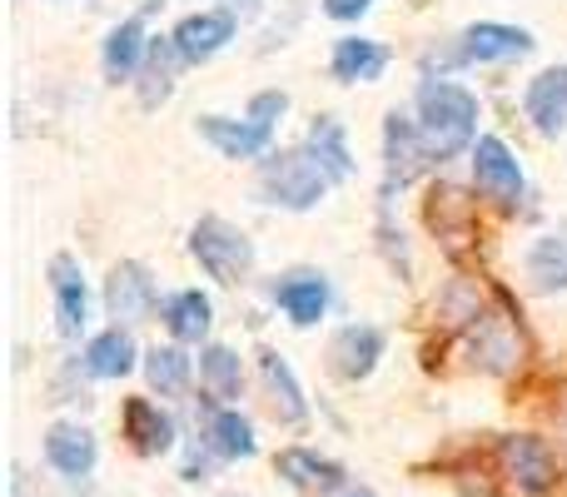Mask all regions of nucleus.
Segmentation results:
<instances>
[{"label":"nucleus","mask_w":567,"mask_h":497,"mask_svg":"<svg viewBox=\"0 0 567 497\" xmlns=\"http://www.w3.org/2000/svg\"><path fill=\"white\" fill-rule=\"evenodd\" d=\"M413 110H419L413 120H419L423 149L439 165L478 145V100H473V90L453 85V80H423Z\"/></svg>","instance_id":"nucleus-1"},{"label":"nucleus","mask_w":567,"mask_h":497,"mask_svg":"<svg viewBox=\"0 0 567 497\" xmlns=\"http://www.w3.org/2000/svg\"><path fill=\"white\" fill-rule=\"evenodd\" d=\"M323 189H329V175H323V165L309 149H269L265 165H259V195H265V205L303 215V209H313L323 199Z\"/></svg>","instance_id":"nucleus-2"},{"label":"nucleus","mask_w":567,"mask_h":497,"mask_svg":"<svg viewBox=\"0 0 567 497\" xmlns=\"http://www.w3.org/2000/svg\"><path fill=\"white\" fill-rule=\"evenodd\" d=\"M189 253L215 283H245L255 273V239L219 215H205L189 229Z\"/></svg>","instance_id":"nucleus-3"},{"label":"nucleus","mask_w":567,"mask_h":497,"mask_svg":"<svg viewBox=\"0 0 567 497\" xmlns=\"http://www.w3.org/2000/svg\"><path fill=\"white\" fill-rule=\"evenodd\" d=\"M155 309H159V289L150 279V269L135 259H120L105 279V313L120 329H135V323L155 319Z\"/></svg>","instance_id":"nucleus-4"},{"label":"nucleus","mask_w":567,"mask_h":497,"mask_svg":"<svg viewBox=\"0 0 567 497\" xmlns=\"http://www.w3.org/2000/svg\"><path fill=\"white\" fill-rule=\"evenodd\" d=\"M473 185L503 209H513L523 199V165L498 135H483L473 145Z\"/></svg>","instance_id":"nucleus-5"},{"label":"nucleus","mask_w":567,"mask_h":497,"mask_svg":"<svg viewBox=\"0 0 567 497\" xmlns=\"http://www.w3.org/2000/svg\"><path fill=\"white\" fill-rule=\"evenodd\" d=\"M423 165H429V149H423L419 120H409L403 110H389V120H383V175H389V195L409 185Z\"/></svg>","instance_id":"nucleus-6"},{"label":"nucleus","mask_w":567,"mask_h":497,"mask_svg":"<svg viewBox=\"0 0 567 497\" xmlns=\"http://www.w3.org/2000/svg\"><path fill=\"white\" fill-rule=\"evenodd\" d=\"M503 468H508V478L528 497H543V493L558 488V458L548 453V443L528 438V433L503 438Z\"/></svg>","instance_id":"nucleus-7"},{"label":"nucleus","mask_w":567,"mask_h":497,"mask_svg":"<svg viewBox=\"0 0 567 497\" xmlns=\"http://www.w3.org/2000/svg\"><path fill=\"white\" fill-rule=\"evenodd\" d=\"M199 135L225 159H265L275 149V130L259 120H229V115H199Z\"/></svg>","instance_id":"nucleus-8"},{"label":"nucleus","mask_w":567,"mask_h":497,"mask_svg":"<svg viewBox=\"0 0 567 497\" xmlns=\"http://www.w3.org/2000/svg\"><path fill=\"white\" fill-rule=\"evenodd\" d=\"M120 428H125L130 448L140 453V458H165L169 448H175V418H169L159 403L150 398H125V408H120Z\"/></svg>","instance_id":"nucleus-9"},{"label":"nucleus","mask_w":567,"mask_h":497,"mask_svg":"<svg viewBox=\"0 0 567 497\" xmlns=\"http://www.w3.org/2000/svg\"><path fill=\"white\" fill-rule=\"evenodd\" d=\"M235 30H239L235 10H199V15H185L175 25V45L185 55V65H199V60H215L235 40Z\"/></svg>","instance_id":"nucleus-10"},{"label":"nucleus","mask_w":567,"mask_h":497,"mask_svg":"<svg viewBox=\"0 0 567 497\" xmlns=\"http://www.w3.org/2000/svg\"><path fill=\"white\" fill-rule=\"evenodd\" d=\"M523 110H528V120L538 125V135L558 139L567 130V65L538 70V75L528 80V90H523Z\"/></svg>","instance_id":"nucleus-11"},{"label":"nucleus","mask_w":567,"mask_h":497,"mask_svg":"<svg viewBox=\"0 0 567 497\" xmlns=\"http://www.w3.org/2000/svg\"><path fill=\"white\" fill-rule=\"evenodd\" d=\"M45 463L60 478H90L100 463V443L80 423H50L45 428Z\"/></svg>","instance_id":"nucleus-12"},{"label":"nucleus","mask_w":567,"mask_h":497,"mask_svg":"<svg viewBox=\"0 0 567 497\" xmlns=\"http://www.w3.org/2000/svg\"><path fill=\"white\" fill-rule=\"evenodd\" d=\"M50 289H55V319L65 339H80L90 323V289H85V273L70 253H55L50 259Z\"/></svg>","instance_id":"nucleus-13"},{"label":"nucleus","mask_w":567,"mask_h":497,"mask_svg":"<svg viewBox=\"0 0 567 497\" xmlns=\"http://www.w3.org/2000/svg\"><path fill=\"white\" fill-rule=\"evenodd\" d=\"M329 359H333V373H339V379H349V383L369 379L383 359V329H373V323H349V329L333 333Z\"/></svg>","instance_id":"nucleus-14"},{"label":"nucleus","mask_w":567,"mask_h":497,"mask_svg":"<svg viewBox=\"0 0 567 497\" xmlns=\"http://www.w3.org/2000/svg\"><path fill=\"white\" fill-rule=\"evenodd\" d=\"M538 45L533 40V30H523V25H503V20H478V25H468L458 35V50H463V60H518V55H528V50Z\"/></svg>","instance_id":"nucleus-15"},{"label":"nucleus","mask_w":567,"mask_h":497,"mask_svg":"<svg viewBox=\"0 0 567 497\" xmlns=\"http://www.w3.org/2000/svg\"><path fill=\"white\" fill-rule=\"evenodd\" d=\"M185 65V55H179V45H175V35H159V40H150V55H145V65H140V105L145 110H159L169 95H175V70Z\"/></svg>","instance_id":"nucleus-16"},{"label":"nucleus","mask_w":567,"mask_h":497,"mask_svg":"<svg viewBox=\"0 0 567 497\" xmlns=\"http://www.w3.org/2000/svg\"><path fill=\"white\" fill-rule=\"evenodd\" d=\"M259 379H265L269 408H275L279 423H289V428H293V423L309 418V403H303V389H299V379H293L289 359H279L275 349H265V353H259Z\"/></svg>","instance_id":"nucleus-17"},{"label":"nucleus","mask_w":567,"mask_h":497,"mask_svg":"<svg viewBox=\"0 0 567 497\" xmlns=\"http://www.w3.org/2000/svg\"><path fill=\"white\" fill-rule=\"evenodd\" d=\"M333 80L339 85H373V80L389 70V50L379 40H363V35H343L333 45V60H329Z\"/></svg>","instance_id":"nucleus-18"},{"label":"nucleus","mask_w":567,"mask_h":497,"mask_svg":"<svg viewBox=\"0 0 567 497\" xmlns=\"http://www.w3.org/2000/svg\"><path fill=\"white\" fill-rule=\"evenodd\" d=\"M275 468H279V478L293 483V488H319V493H343V488H349L343 463L319 458L313 448H284L275 458Z\"/></svg>","instance_id":"nucleus-19"},{"label":"nucleus","mask_w":567,"mask_h":497,"mask_svg":"<svg viewBox=\"0 0 567 497\" xmlns=\"http://www.w3.org/2000/svg\"><path fill=\"white\" fill-rule=\"evenodd\" d=\"M275 303L289 313V323L309 329V323H319L323 309H329V283H323V273H284L275 283Z\"/></svg>","instance_id":"nucleus-20"},{"label":"nucleus","mask_w":567,"mask_h":497,"mask_svg":"<svg viewBox=\"0 0 567 497\" xmlns=\"http://www.w3.org/2000/svg\"><path fill=\"white\" fill-rule=\"evenodd\" d=\"M159 319H165V329L175 343H199L209 333V323H215V303H209V293H199V289H179L159 303Z\"/></svg>","instance_id":"nucleus-21"},{"label":"nucleus","mask_w":567,"mask_h":497,"mask_svg":"<svg viewBox=\"0 0 567 497\" xmlns=\"http://www.w3.org/2000/svg\"><path fill=\"white\" fill-rule=\"evenodd\" d=\"M303 149H309V155L323 165L329 185H343V179L353 175L349 135H343V125H339L333 115H313V125H309V139H303Z\"/></svg>","instance_id":"nucleus-22"},{"label":"nucleus","mask_w":567,"mask_h":497,"mask_svg":"<svg viewBox=\"0 0 567 497\" xmlns=\"http://www.w3.org/2000/svg\"><path fill=\"white\" fill-rule=\"evenodd\" d=\"M140 363V353H135V339H130V329H105V333H95V339L85 343V373L90 379H125L130 369Z\"/></svg>","instance_id":"nucleus-23"},{"label":"nucleus","mask_w":567,"mask_h":497,"mask_svg":"<svg viewBox=\"0 0 567 497\" xmlns=\"http://www.w3.org/2000/svg\"><path fill=\"white\" fill-rule=\"evenodd\" d=\"M150 55V40H145V20H120L115 30L105 35V75L110 80H135L140 65Z\"/></svg>","instance_id":"nucleus-24"},{"label":"nucleus","mask_w":567,"mask_h":497,"mask_svg":"<svg viewBox=\"0 0 567 497\" xmlns=\"http://www.w3.org/2000/svg\"><path fill=\"white\" fill-rule=\"evenodd\" d=\"M145 379L159 398H179V393L189 389V379H195V359H189L179 343H155V349L145 353Z\"/></svg>","instance_id":"nucleus-25"},{"label":"nucleus","mask_w":567,"mask_h":497,"mask_svg":"<svg viewBox=\"0 0 567 497\" xmlns=\"http://www.w3.org/2000/svg\"><path fill=\"white\" fill-rule=\"evenodd\" d=\"M199 383L215 393L219 403H235L245 393V369H239V353L225 349V343H209L199 353Z\"/></svg>","instance_id":"nucleus-26"},{"label":"nucleus","mask_w":567,"mask_h":497,"mask_svg":"<svg viewBox=\"0 0 567 497\" xmlns=\"http://www.w3.org/2000/svg\"><path fill=\"white\" fill-rule=\"evenodd\" d=\"M528 279L538 293H563L567 289V239L543 235L528 249Z\"/></svg>","instance_id":"nucleus-27"},{"label":"nucleus","mask_w":567,"mask_h":497,"mask_svg":"<svg viewBox=\"0 0 567 497\" xmlns=\"http://www.w3.org/2000/svg\"><path fill=\"white\" fill-rule=\"evenodd\" d=\"M205 443L219 453V458H255V428H249V418L239 408H219L215 418H209V433Z\"/></svg>","instance_id":"nucleus-28"},{"label":"nucleus","mask_w":567,"mask_h":497,"mask_svg":"<svg viewBox=\"0 0 567 497\" xmlns=\"http://www.w3.org/2000/svg\"><path fill=\"white\" fill-rule=\"evenodd\" d=\"M249 120H259V125H269L275 130L284 115H289V95H284V90H259L255 100H249V110H245Z\"/></svg>","instance_id":"nucleus-29"},{"label":"nucleus","mask_w":567,"mask_h":497,"mask_svg":"<svg viewBox=\"0 0 567 497\" xmlns=\"http://www.w3.org/2000/svg\"><path fill=\"white\" fill-rule=\"evenodd\" d=\"M373 0H323V15L329 20H359Z\"/></svg>","instance_id":"nucleus-30"},{"label":"nucleus","mask_w":567,"mask_h":497,"mask_svg":"<svg viewBox=\"0 0 567 497\" xmlns=\"http://www.w3.org/2000/svg\"><path fill=\"white\" fill-rule=\"evenodd\" d=\"M229 6H235L239 15H249V10H259V0H229Z\"/></svg>","instance_id":"nucleus-31"},{"label":"nucleus","mask_w":567,"mask_h":497,"mask_svg":"<svg viewBox=\"0 0 567 497\" xmlns=\"http://www.w3.org/2000/svg\"><path fill=\"white\" fill-rule=\"evenodd\" d=\"M333 497H373L369 488H343V493H333Z\"/></svg>","instance_id":"nucleus-32"},{"label":"nucleus","mask_w":567,"mask_h":497,"mask_svg":"<svg viewBox=\"0 0 567 497\" xmlns=\"http://www.w3.org/2000/svg\"><path fill=\"white\" fill-rule=\"evenodd\" d=\"M145 6H165V0H145Z\"/></svg>","instance_id":"nucleus-33"}]
</instances>
